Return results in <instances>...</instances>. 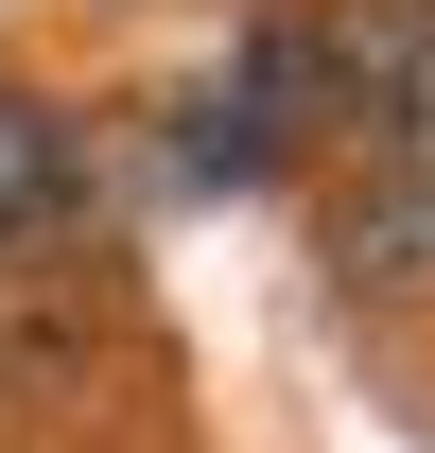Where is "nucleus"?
<instances>
[{"instance_id":"f257e3e1","label":"nucleus","mask_w":435,"mask_h":453,"mask_svg":"<svg viewBox=\"0 0 435 453\" xmlns=\"http://www.w3.org/2000/svg\"><path fill=\"white\" fill-rule=\"evenodd\" d=\"M279 53H296V140L435 157V0H279Z\"/></svg>"},{"instance_id":"f03ea898","label":"nucleus","mask_w":435,"mask_h":453,"mask_svg":"<svg viewBox=\"0 0 435 453\" xmlns=\"http://www.w3.org/2000/svg\"><path fill=\"white\" fill-rule=\"evenodd\" d=\"M174 174H192V192H262V174H296V53H279V18H262L226 70L174 88Z\"/></svg>"},{"instance_id":"7ed1b4c3","label":"nucleus","mask_w":435,"mask_h":453,"mask_svg":"<svg viewBox=\"0 0 435 453\" xmlns=\"http://www.w3.org/2000/svg\"><path fill=\"white\" fill-rule=\"evenodd\" d=\"M331 280L348 296H435V157H348L331 174Z\"/></svg>"},{"instance_id":"20e7f679","label":"nucleus","mask_w":435,"mask_h":453,"mask_svg":"<svg viewBox=\"0 0 435 453\" xmlns=\"http://www.w3.org/2000/svg\"><path fill=\"white\" fill-rule=\"evenodd\" d=\"M53 192H70V122L35 105V88H18V70H0V244H18V226L53 210Z\"/></svg>"}]
</instances>
